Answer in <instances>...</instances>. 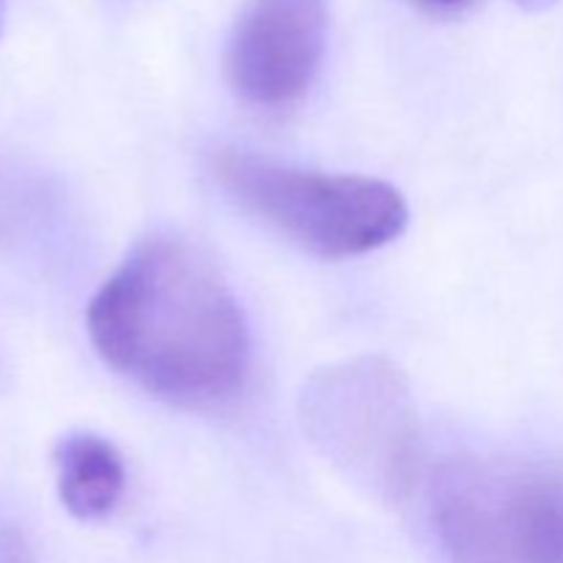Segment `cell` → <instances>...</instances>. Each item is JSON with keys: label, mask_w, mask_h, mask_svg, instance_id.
Instances as JSON below:
<instances>
[{"label": "cell", "mask_w": 563, "mask_h": 563, "mask_svg": "<svg viewBox=\"0 0 563 563\" xmlns=\"http://www.w3.org/2000/svg\"><path fill=\"white\" fill-rule=\"evenodd\" d=\"M405 3L418 5V9H427V11H438V14H445V11L465 9V5L473 3V0H405Z\"/></svg>", "instance_id": "cell-7"}, {"label": "cell", "mask_w": 563, "mask_h": 563, "mask_svg": "<svg viewBox=\"0 0 563 563\" xmlns=\"http://www.w3.org/2000/svg\"><path fill=\"white\" fill-rule=\"evenodd\" d=\"M88 335L113 372L154 399L212 410L251 372V333L220 269L176 234L137 242L88 306Z\"/></svg>", "instance_id": "cell-1"}, {"label": "cell", "mask_w": 563, "mask_h": 563, "mask_svg": "<svg viewBox=\"0 0 563 563\" xmlns=\"http://www.w3.org/2000/svg\"><path fill=\"white\" fill-rule=\"evenodd\" d=\"M58 498L77 520H104L119 506L126 467L119 449L93 432H71L53 451Z\"/></svg>", "instance_id": "cell-6"}, {"label": "cell", "mask_w": 563, "mask_h": 563, "mask_svg": "<svg viewBox=\"0 0 563 563\" xmlns=\"http://www.w3.org/2000/svg\"><path fill=\"white\" fill-rule=\"evenodd\" d=\"M328 38V0H247L225 44V77L256 108H286L311 88Z\"/></svg>", "instance_id": "cell-5"}, {"label": "cell", "mask_w": 563, "mask_h": 563, "mask_svg": "<svg viewBox=\"0 0 563 563\" xmlns=\"http://www.w3.org/2000/svg\"><path fill=\"white\" fill-rule=\"evenodd\" d=\"M214 179L245 212L317 258H352L399 240L405 196L374 176L295 168L251 152L214 154Z\"/></svg>", "instance_id": "cell-3"}, {"label": "cell", "mask_w": 563, "mask_h": 563, "mask_svg": "<svg viewBox=\"0 0 563 563\" xmlns=\"http://www.w3.org/2000/svg\"><path fill=\"white\" fill-rule=\"evenodd\" d=\"M3 11H5V3L0 0V33H3Z\"/></svg>", "instance_id": "cell-9"}, {"label": "cell", "mask_w": 563, "mask_h": 563, "mask_svg": "<svg viewBox=\"0 0 563 563\" xmlns=\"http://www.w3.org/2000/svg\"><path fill=\"white\" fill-rule=\"evenodd\" d=\"M300 421L313 449L379 504H405L421 476V429L410 385L388 357L330 363L308 377Z\"/></svg>", "instance_id": "cell-2"}, {"label": "cell", "mask_w": 563, "mask_h": 563, "mask_svg": "<svg viewBox=\"0 0 563 563\" xmlns=\"http://www.w3.org/2000/svg\"><path fill=\"white\" fill-rule=\"evenodd\" d=\"M429 511L449 563H563V476L509 460H454Z\"/></svg>", "instance_id": "cell-4"}, {"label": "cell", "mask_w": 563, "mask_h": 563, "mask_svg": "<svg viewBox=\"0 0 563 563\" xmlns=\"http://www.w3.org/2000/svg\"><path fill=\"white\" fill-rule=\"evenodd\" d=\"M517 5H522L526 11H544L550 9V5H555L559 0H515Z\"/></svg>", "instance_id": "cell-8"}]
</instances>
